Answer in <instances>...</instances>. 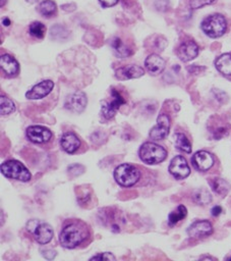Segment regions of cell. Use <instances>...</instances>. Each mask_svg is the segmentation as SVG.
<instances>
[{
    "instance_id": "30bf717a",
    "label": "cell",
    "mask_w": 231,
    "mask_h": 261,
    "mask_svg": "<svg viewBox=\"0 0 231 261\" xmlns=\"http://www.w3.org/2000/svg\"><path fill=\"white\" fill-rule=\"evenodd\" d=\"M54 83L51 80H45L35 85L31 90L25 93V98L30 100H38L46 97L53 90Z\"/></svg>"
},
{
    "instance_id": "d4e9b609",
    "label": "cell",
    "mask_w": 231,
    "mask_h": 261,
    "mask_svg": "<svg viewBox=\"0 0 231 261\" xmlns=\"http://www.w3.org/2000/svg\"><path fill=\"white\" fill-rule=\"evenodd\" d=\"M187 214V210L184 205H179L174 211H172L168 216V223L170 226L176 224L178 221L182 220Z\"/></svg>"
},
{
    "instance_id": "7c38bea8",
    "label": "cell",
    "mask_w": 231,
    "mask_h": 261,
    "mask_svg": "<svg viewBox=\"0 0 231 261\" xmlns=\"http://www.w3.org/2000/svg\"><path fill=\"white\" fill-rule=\"evenodd\" d=\"M191 162L195 169H197L199 171H206L213 166L214 157L210 152L200 150L193 154V156L191 158Z\"/></svg>"
},
{
    "instance_id": "e575fe53",
    "label": "cell",
    "mask_w": 231,
    "mask_h": 261,
    "mask_svg": "<svg viewBox=\"0 0 231 261\" xmlns=\"http://www.w3.org/2000/svg\"><path fill=\"white\" fill-rule=\"evenodd\" d=\"M191 73H198L200 72L201 70H205L206 68L205 67H199V66H195V65H192L191 67H188L187 68Z\"/></svg>"
},
{
    "instance_id": "9c48e42d",
    "label": "cell",
    "mask_w": 231,
    "mask_h": 261,
    "mask_svg": "<svg viewBox=\"0 0 231 261\" xmlns=\"http://www.w3.org/2000/svg\"><path fill=\"white\" fill-rule=\"evenodd\" d=\"M169 172L177 179H183L187 177L190 173V168L186 159L181 155L175 156L170 162Z\"/></svg>"
},
{
    "instance_id": "f1b7e54d",
    "label": "cell",
    "mask_w": 231,
    "mask_h": 261,
    "mask_svg": "<svg viewBox=\"0 0 231 261\" xmlns=\"http://www.w3.org/2000/svg\"><path fill=\"white\" fill-rule=\"evenodd\" d=\"M217 2V0H189V6L191 9H198L206 5H211Z\"/></svg>"
},
{
    "instance_id": "5b68a950",
    "label": "cell",
    "mask_w": 231,
    "mask_h": 261,
    "mask_svg": "<svg viewBox=\"0 0 231 261\" xmlns=\"http://www.w3.org/2000/svg\"><path fill=\"white\" fill-rule=\"evenodd\" d=\"M1 172L4 176L20 181H28L31 173L27 168L17 160H7L1 164Z\"/></svg>"
},
{
    "instance_id": "d6986e66",
    "label": "cell",
    "mask_w": 231,
    "mask_h": 261,
    "mask_svg": "<svg viewBox=\"0 0 231 261\" xmlns=\"http://www.w3.org/2000/svg\"><path fill=\"white\" fill-rule=\"evenodd\" d=\"M53 233H54L53 228L48 223L38 224V226L36 227V229L34 231V236H35L36 241L41 245L48 244L52 240Z\"/></svg>"
},
{
    "instance_id": "7402d4cb",
    "label": "cell",
    "mask_w": 231,
    "mask_h": 261,
    "mask_svg": "<svg viewBox=\"0 0 231 261\" xmlns=\"http://www.w3.org/2000/svg\"><path fill=\"white\" fill-rule=\"evenodd\" d=\"M39 12L45 17H51L56 14L57 6L56 3L52 0H43L38 7Z\"/></svg>"
},
{
    "instance_id": "8992f818",
    "label": "cell",
    "mask_w": 231,
    "mask_h": 261,
    "mask_svg": "<svg viewBox=\"0 0 231 261\" xmlns=\"http://www.w3.org/2000/svg\"><path fill=\"white\" fill-rule=\"evenodd\" d=\"M111 97H112L111 102L103 101L101 104L102 105L101 106L102 114L104 117H106L108 119L112 118L116 114V111L119 109V107L126 103V101L121 96V94L118 91H116L115 89L111 90Z\"/></svg>"
},
{
    "instance_id": "4fadbf2b",
    "label": "cell",
    "mask_w": 231,
    "mask_h": 261,
    "mask_svg": "<svg viewBox=\"0 0 231 261\" xmlns=\"http://www.w3.org/2000/svg\"><path fill=\"white\" fill-rule=\"evenodd\" d=\"M198 54V46L194 41H184L177 49V56L183 62L194 59Z\"/></svg>"
},
{
    "instance_id": "4316f807",
    "label": "cell",
    "mask_w": 231,
    "mask_h": 261,
    "mask_svg": "<svg viewBox=\"0 0 231 261\" xmlns=\"http://www.w3.org/2000/svg\"><path fill=\"white\" fill-rule=\"evenodd\" d=\"M192 197H193V201L199 205H207L212 201L211 194L205 189H199L195 191Z\"/></svg>"
},
{
    "instance_id": "8fae6325",
    "label": "cell",
    "mask_w": 231,
    "mask_h": 261,
    "mask_svg": "<svg viewBox=\"0 0 231 261\" xmlns=\"http://www.w3.org/2000/svg\"><path fill=\"white\" fill-rule=\"evenodd\" d=\"M86 96L84 95L83 92H75L73 94H70L67 96L64 102V106L66 109L72 111V112H81L84 110L86 106Z\"/></svg>"
},
{
    "instance_id": "9a60e30c",
    "label": "cell",
    "mask_w": 231,
    "mask_h": 261,
    "mask_svg": "<svg viewBox=\"0 0 231 261\" xmlns=\"http://www.w3.org/2000/svg\"><path fill=\"white\" fill-rule=\"evenodd\" d=\"M0 67L2 72L8 77H14L19 72V64L14 57L9 54H2L0 57Z\"/></svg>"
},
{
    "instance_id": "7a4b0ae2",
    "label": "cell",
    "mask_w": 231,
    "mask_h": 261,
    "mask_svg": "<svg viewBox=\"0 0 231 261\" xmlns=\"http://www.w3.org/2000/svg\"><path fill=\"white\" fill-rule=\"evenodd\" d=\"M138 155L140 160L147 164H158L166 159L167 151L156 143L146 142L140 146Z\"/></svg>"
},
{
    "instance_id": "52a82bcc",
    "label": "cell",
    "mask_w": 231,
    "mask_h": 261,
    "mask_svg": "<svg viewBox=\"0 0 231 261\" xmlns=\"http://www.w3.org/2000/svg\"><path fill=\"white\" fill-rule=\"evenodd\" d=\"M170 129V118L167 114L161 113L157 118V124L150 130V137L153 140L159 141L165 139Z\"/></svg>"
},
{
    "instance_id": "603a6c76",
    "label": "cell",
    "mask_w": 231,
    "mask_h": 261,
    "mask_svg": "<svg viewBox=\"0 0 231 261\" xmlns=\"http://www.w3.org/2000/svg\"><path fill=\"white\" fill-rule=\"evenodd\" d=\"M210 184H211V187L213 188L214 192L220 196H225L229 191V184L221 177L213 178L210 181Z\"/></svg>"
},
{
    "instance_id": "8d00e7d4",
    "label": "cell",
    "mask_w": 231,
    "mask_h": 261,
    "mask_svg": "<svg viewBox=\"0 0 231 261\" xmlns=\"http://www.w3.org/2000/svg\"><path fill=\"white\" fill-rule=\"evenodd\" d=\"M3 23H5V25H9L10 24V20L8 18H4L3 19Z\"/></svg>"
},
{
    "instance_id": "ffe728a7",
    "label": "cell",
    "mask_w": 231,
    "mask_h": 261,
    "mask_svg": "<svg viewBox=\"0 0 231 261\" xmlns=\"http://www.w3.org/2000/svg\"><path fill=\"white\" fill-rule=\"evenodd\" d=\"M110 44L114 51V54L119 58H126L132 54V49L118 37L113 38Z\"/></svg>"
},
{
    "instance_id": "2e32d148",
    "label": "cell",
    "mask_w": 231,
    "mask_h": 261,
    "mask_svg": "<svg viewBox=\"0 0 231 261\" xmlns=\"http://www.w3.org/2000/svg\"><path fill=\"white\" fill-rule=\"evenodd\" d=\"M145 74V70L141 66L135 65V64H130V65H125L122 67H119L115 71V76L120 80H129V79H137L140 77Z\"/></svg>"
},
{
    "instance_id": "836d02e7",
    "label": "cell",
    "mask_w": 231,
    "mask_h": 261,
    "mask_svg": "<svg viewBox=\"0 0 231 261\" xmlns=\"http://www.w3.org/2000/svg\"><path fill=\"white\" fill-rule=\"evenodd\" d=\"M37 226H38V221H37V220H31L30 222H27L26 228H27V230H30V231H32V230L35 231V229H36Z\"/></svg>"
},
{
    "instance_id": "ba28073f",
    "label": "cell",
    "mask_w": 231,
    "mask_h": 261,
    "mask_svg": "<svg viewBox=\"0 0 231 261\" xmlns=\"http://www.w3.org/2000/svg\"><path fill=\"white\" fill-rule=\"evenodd\" d=\"M26 137L27 139L36 144H43L49 142L53 134L52 132L42 125H31L26 128Z\"/></svg>"
},
{
    "instance_id": "d6a6232c",
    "label": "cell",
    "mask_w": 231,
    "mask_h": 261,
    "mask_svg": "<svg viewBox=\"0 0 231 261\" xmlns=\"http://www.w3.org/2000/svg\"><path fill=\"white\" fill-rule=\"evenodd\" d=\"M43 253V256L46 258V259H48V260H51V259H53V258H55V256H56V252L55 251H53V250H45V251H42Z\"/></svg>"
},
{
    "instance_id": "cb8c5ba5",
    "label": "cell",
    "mask_w": 231,
    "mask_h": 261,
    "mask_svg": "<svg viewBox=\"0 0 231 261\" xmlns=\"http://www.w3.org/2000/svg\"><path fill=\"white\" fill-rule=\"evenodd\" d=\"M175 146L178 150L182 152H185V153L191 152V144L188 141L187 137L182 133L175 134Z\"/></svg>"
},
{
    "instance_id": "3957f363",
    "label": "cell",
    "mask_w": 231,
    "mask_h": 261,
    "mask_svg": "<svg viewBox=\"0 0 231 261\" xmlns=\"http://www.w3.org/2000/svg\"><path fill=\"white\" fill-rule=\"evenodd\" d=\"M114 178L121 187H131L140 178V172L137 167L129 163H122L114 170Z\"/></svg>"
},
{
    "instance_id": "1f68e13d",
    "label": "cell",
    "mask_w": 231,
    "mask_h": 261,
    "mask_svg": "<svg viewBox=\"0 0 231 261\" xmlns=\"http://www.w3.org/2000/svg\"><path fill=\"white\" fill-rule=\"evenodd\" d=\"M99 3L102 5V7H112L118 3L119 0H98Z\"/></svg>"
},
{
    "instance_id": "e0dca14e",
    "label": "cell",
    "mask_w": 231,
    "mask_h": 261,
    "mask_svg": "<svg viewBox=\"0 0 231 261\" xmlns=\"http://www.w3.org/2000/svg\"><path fill=\"white\" fill-rule=\"evenodd\" d=\"M165 60L158 54H151L145 60V66L152 75L160 74L165 68Z\"/></svg>"
},
{
    "instance_id": "f35d334b",
    "label": "cell",
    "mask_w": 231,
    "mask_h": 261,
    "mask_svg": "<svg viewBox=\"0 0 231 261\" xmlns=\"http://www.w3.org/2000/svg\"><path fill=\"white\" fill-rule=\"evenodd\" d=\"M228 260H231V257H229V258H228Z\"/></svg>"
},
{
    "instance_id": "44dd1931",
    "label": "cell",
    "mask_w": 231,
    "mask_h": 261,
    "mask_svg": "<svg viewBox=\"0 0 231 261\" xmlns=\"http://www.w3.org/2000/svg\"><path fill=\"white\" fill-rule=\"evenodd\" d=\"M215 66L219 72L231 76V53H224L215 60Z\"/></svg>"
},
{
    "instance_id": "d590c367",
    "label": "cell",
    "mask_w": 231,
    "mask_h": 261,
    "mask_svg": "<svg viewBox=\"0 0 231 261\" xmlns=\"http://www.w3.org/2000/svg\"><path fill=\"white\" fill-rule=\"evenodd\" d=\"M221 212H222L221 206H214L211 210V213H212L213 216H218V215L221 214Z\"/></svg>"
},
{
    "instance_id": "277c9868",
    "label": "cell",
    "mask_w": 231,
    "mask_h": 261,
    "mask_svg": "<svg viewBox=\"0 0 231 261\" xmlns=\"http://www.w3.org/2000/svg\"><path fill=\"white\" fill-rule=\"evenodd\" d=\"M201 30L210 38H219L227 30V21L220 13H215L207 16L201 21Z\"/></svg>"
},
{
    "instance_id": "4dcf8cb0",
    "label": "cell",
    "mask_w": 231,
    "mask_h": 261,
    "mask_svg": "<svg viewBox=\"0 0 231 261\" xmlns=\"http://www.w3.org/2000/svg\"><path fill=\"white\" fill-rule=\"evenodd\" d=\"M90 260H106V261H109V260H112V261H115L116 258L113 254L111 253H108V252H105V253H100L96 256H93L90 258Z\"/></svg>"
},
{
    "instance_id": "5bb4252c",
    "label": "cell",
    "mask_w": 231,
    "mask_h": 261,
    "mask_svg": "<svg viewBox=\"0 0 231 261\" xmlns=\"http://www.w3.org/2000/svg\"><path fill=\"white\" fill-rule=\"evenodd\" d=\"M213 232V226L208 220L194 221L187 229V233L190 238H204L210 236Z\"/></svg>"
},
{
    "instance_id": "f546056e",
    "label": "cell",
    "mask_w": 231,
    "mask_h": 261,
    "mask_svg": "<svg viewBox=\"0 0 231 261\" xmlns=\"http://www.w3.org/2000/svg\"><path fill=\"white\" fill-rule=\"evenodd\" d=\"M67 170H68L69 174H71L72 176H77V175H80L81 173H83L84 166L81 164H78V163H74V164L69 165Z\"/></svg>"
},
{
    "instance_id": "74e56055",
    "label": "cell",
    "mask_w": 231,
    "mask_h": 261,
    "mask_svg": "<svg viewBox=\"0 0 231 261\" xmlns=\"http://www.w3.org/2000/svg\"><path fill=\"white\" fill-rule=\"evenodd\" d=\"M200 259H209V260H213V258H211V257H201Z\"/></svg>"
},
{
    "instance_id": "ac0fdd59",
    "label": "cell",
    "mask_w": 231,
    "mask_h": 261,
    "mask_svg": "<svg viewBox=\"0 0 231 261\" xmlns=\"http://www.w3.org/2000/svg\"><path fill=\"white\" fill-rule=\"evenodd\" d=\"M60 146L61 148L69 154H73L77 151L80 146V141L77 136L71 132L65 133L60 139Z\"/></svg>"
},
{
    "instance_id": "484cf974",
    "label": "cell",
    "mask_w": 231,
    "mask_h": 261,
    "mask_svg": "<svg viewBox=\"0 0 231 261\" xmlns=\"http://www.w3.org/2000/svg\"><path fill=\"white\" fill-rule=\"evenodd\" d=\"M28 33L37 39H43L46 33V27L40 21H34L28 27Z\"/></svg>"
},
{
    "instance_id": "83f0119b",
    "label": "cell",
    "mask_w": 231,
    "mask_h": 261,
    "mask_svg": "<svg viewBox=\"0 0 231 261\" xmlns=\"http://www.w3.org/2000/svg\"><path fill=\"white\" fill-rule=\"evenodd\" d=\"M15 110L14 103L9 98L1 95L0 97V113L1 115H7Z\"/></svg>"
},
{
    "instance_id": "6da1fadb",
    "label": "cell",
    "mask_w": 231,
    "mask_h": 261,
    "mask_svg": "<svg viewBox=\"0 0 231 261\" xmlns=\"http://www.w3.org/2000/svg\"><path fill=\"white\" fill-rule=\"evenodd\" d=\"M88 236L86 225L79 220H73L64 225L59 234V242L64 248L73 249L80 245Z\"/></svg>"
}]
</instances>
